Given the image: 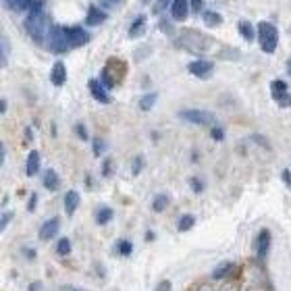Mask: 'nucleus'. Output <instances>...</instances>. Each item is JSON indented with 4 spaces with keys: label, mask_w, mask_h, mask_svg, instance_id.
Masks as SVG:
<instances>
[{
    "label": "nucleus",
    "mask_w": 291,
    "mask_h": 291,
    "mask_svg": "<svg viewBox=\"0 0 291 291\" xmlns=\"http://www.w3.org/2000/svg\"><path fill=\"white\" fill-rule=\"evenodd\" d=\"M269 250H271V231L269 229H262L258 233V239H256V246H254L256 260L264 262L266 256H269Z\"/></svg>",
    "instance_id": "6"
},
{
    "label": "nucleus",
    "mask_w": 291,
    "mask_h": 291,
    "mask_svg": "<svg viewBox=\"0 0 291 291\" xmlns=\"http://www.w3.org/2000/svg\"><path fill=\"white\" fill-rule=\"evenodd\" d=\"M271 94L275 98V102L279 104V106H283V108H289L291 106V94L287 92V84L281 79H275L273 84H271Z\"/></svg>",
    "instance_id": "4"
},
{
    "label": "nucleus",
    "mask_w": 291,
    "mask_h": 291,
    "mask_svg": "<svg viewBox=\"0 0 291 291\" xmlns=\"http://www.w3.org/2000/svg\"><path fill=\"white\" fill-rule=\"evenodd\" d=\"M10 218H13V214H10V212H4V214H2V229L8 225V220H10Z\"/></svg>",
    "instance_id": "35"
},
{
    "label": "nucleus",
    "mask_w": 291,
    "mask_h": 291,
    "mask_svg": "<svg viewBox=\"0 0 291 291\" xmlns=\"http://www.w3.org/2000/svg\"><path fill=\"white\" fill-rule=\"evenodd\" d=\"M110 218H112V208H106V206H102L100 210L96 212V223H98V225H106Z\"/></svg>",
    "instance_id": "19"
},
{
    "label": "nucleus",
    "mask_w": 291,
    "mask_h": 291,
    "mask_svg": "<svg viewBox=\"0 0 291 291\" xmlns=\"http://www.w3.org/2000/svg\"><path fill=\"white\" fill-rule=\"evenodd\" d=\"M25 171L29 177H33V175H38L40 171V154L36 152V150H31L29 156H27V165H25Z\"/></svg>",
    "instance_id": "14"
},
{
    "label": "nucleus",
    "mask_w": 291,
    "mask_h": 291,
    "mask_svg": "<svg viewBox=\"0 0 291 291\" xmlns=\"http://www.w3.org/2000/svg\"><path fill=\"white\" fill-rule=\"evenodd\" d=\"M25 25L31 33V38L36 42H42V33H44V2L42 0H33L29 10H27V21Z\"/></svg>",
    "instance_id": "1"
},
{
    "label": "nucleus",
    "mask_w": 291,
    "mask_h": 291,
    "mask_svg": "<svg viewBox=\"0 0 291 291\" xmlns=\"http://www.w3.org/2000/svg\"><path fill=\"white\" fill-rule=\"evenodd\" d=\"M102 150H104V142H102V139H96V142H94V154H100Z\"/></svg>",
    "instance_id": "29"
},
{
    "label": "nucleus",
    "mask_w": 291,
    "mask_h": 291,
    "mask_svg": "<svg viewBox=\"0 0 291 291\" xmlns=\"http://www.w3.org/2000/svg\"><path fill=\"white\" fill-rule=\"evenodd\" d=\"M13 2H17V0H6V4L10 6V4H13Z\"/></svg>",
    "instance_id": "42"
},
{
    "label": "nucleus",
    "mask_w": 291,
    "mask_h": 291,
    "mask_svg": "<svg viewBox=\"0 0 291 291\" xmlns=\"http://www.w3.org/2000/svg\"><path fill=\"white\" fill-rule=\"evenodd\" d=\"M194 225H195V216H194V214H183V216L179 218V223H177V229H179L181 233H185V231H190Z\"/></svg>",
    "instance_id": "17"
},
{
    "label": "nucleus",
    "mask_w": 291,
    "mask_h": 291,
    "mask_svg": "<svg viewBox=\"0 0 291 291\" xmlns=\"http://www.w3.org/2000/svg\"><path fill=\"white\" fill-rule=\"evenodd\" d=\"M258 42H260V48L266 54H273L277 50V44H279V33L277 27L269 21H262L258 25Z\"/></svg>",
    "instance_id": "2"
},
{
    "label": "nucleus",
    "mask_w": 291,
    "mask_h": 291,
    "mask_svg": "<svg viewBox=\"0 0 291 291\" xmlns=\"http://www.w3.org/2000/svg\"><path fill=\"white\" fill-rule=\"evenodd\" d=\"M25 254H27V258H31V260L36 258V252H33V250H25Z\"/></svg>",
    "instance_id": "39"
},
{
    "label": "nucleus",
    "mask_w": 291,
    "mask_h": 291,
    "mask_svg": "<svg viewBox=\"0 0 291 291\" xmlns=\"http://www.w3.org/2000/svg\"><path fill=\"white\" fill-rule=\"evenodd\" d=\"M90 92H92V96H94L98 102H102V104H108L110 102L106 90H104V86L100 84L98 79H90Z\"/></svg>",
    "instance_id": "10"
},
{
    "label": "nucleus",
    "mask_w": 291,
    "mask_h": 291,
    "mask_svg": "<svg viewBox=\"0 0 291 291\" xmlns=\"http://www.w3.org/2000/svg\"><path fill=\"white\" fill-rule=\"evenodd\" d=\"M116 250H119L121 256H129L133 252V246H131V241L129 239H121L119 241V246H116Z\"/></svg>",
    "instance_id": "24"
},
{
    "label": "nucleus",
    "mask_w": 291,
    "mask_h": 291,
    "mask_svg": "<svg viewBox=\"0 0 291 291\" xmlns=\"http://www.w3.org/2000/svg\"><path fill=\"white\" fill-rule=\"evenodd\" d=\"M233 269H235V264H231V262H225V264H220L218 269H214L212 273V279H225Z\"/></svg>",
    "instance_id": "20"
},
{
    "label": "nucleus",
    "mask_w": 291,
    "mask_h": 291,
    "mask_svg": "<svg viewBox=\"0 0 291 291\" xmlns=\"http://www.w3.org/2000/svg\"><path fill=\"white\" fill-rule=\"evenodd\" d=\"M144 2H146V0H144Z\"/></svg>",
    "instance_id": "43"
},
{
    "label": "nucleus",
    "mask_w": 291,
    "mask_h": 291,
    "mask_svg": "<svg viewBox=\"0 0 291 291\" xmlns=\"http://www.w3.org/2000/svg\"><path fill=\"white\" fill-rule=\"evenodd\" d=\"M139 171H142V156H137V158H135V162H133V173L137 175Z\"/></svg>",
    "instance_id": "30"
},
{
    "label": "nucleus",
    "mask_w": 291,
    "mask_h": 291,
    "mask_svg": "<svg viewBox=\"0 0 291 291\" xmlns=\"http://www.w3.org/2000/svg\"><path fill=\"white\" fill-rule=\"evenodd\" d=\"M48 46H50L52 52H67L69 48H71V40H69L67 27L54 25L48 33Z\"/></svg>",
    "instance_id": "3"
},
{
    "label": "nucleus",
    "mask_w": 291,
    "mask_h": 291,
    "mask_svg": "<svg viewBox=\"0 0 291 291\" xmlns=\"http://www.w3.org/2000/svg\"><path fill=\"white\" fill-rule=\"evenodd\" d=\"M56 252L61 254V256H69V254H71V241H69L67 237L58 239V243H56Z\"/></svg>",
    "instance_id": "23"
},
{
    "label": "nucleus",
    "mask_w": 291,
    "mask_h": 291,
    "mask_svg": "<svg viewBox=\"0 0 291 291\" xmlns=\"http://www.w3.org/2000/svg\"><path fill=\"white\" fill-rule=\"evenodd\" d=\"M50 81L56 86V88H61L65 81H67V69H65V65L58 61V63H54V67H52V73H50Z\"/></svg>",
    "instance_id": "12"
},
{
    "label": "nucleus",
    "mask_w": 291,
    "mask_h": 291,
    "mask_svg": "<svg viewBox=\"0 0 291 291\" xmlns=\"http://www.w3.org/2000/svg\"><path fill=\"white\" fill-rule=\"evenodd\" d=\"M156 291H171V283H169V281H162V283H158Z\"/></svg>",
    "instance_id": "31"
},
{
    "label": "nucleus",
    "mask_w": 291,
    "mask_h": 291,
    "mask_svg": "<svg viewBox=\"0 0 291 291\" xmlns=\"http://www.w3.org/2000/svg\"><path fill=\"white\" fill-rule=\"evenodd\" d=\"M287 71H289V75H291V58H289V63H287Z\"/></svg>",
    "instance_id": "41"
},
{
    "label": "nucleus",
    "mask_w": 291,
    "mask_h": 291,
    "mask_svg": "<svg viewBox=\"0 0 291 291\" xmlns=\"http://www.w3.org/2000/svg\"><path fill=\"white\" fill-rule=\"evenodd\" d=\"M77 133L81 135V139H88V131H86L84 125H77Z\"/></svg>",
    "instance_id": "33"
},
{
    "label": "nucleus",
    "mask_w": 291,
    "mask_h": 291,
    "mask_svg": "<svg viewBox=\"0 0 291 291\" xmlns=\"http://www.w3.org/2000/svg\"><path fill=\"white\" fill-rule=\"evenodd\" d=\"M77 206H79V194L73 192V190L67 192V194H65V210H67V214L73 216L75 210H77Z\"/></svg>",
    "instance_id": "13"
},
{
    "label": "nucleus",
    "mask_w": 291,
    "mask_h": 291,
    "mask_svg": "<svg viewBox=\"0 0 291 291\" xmlns=\"http://www.w3.org/2000/svg\"><path fill=\"white\" fill-rule=\"evenodd\" d=\"M220 15L218 13H214V10H208V13H204V23L206 25H210V27H216V25H220Z\"/></svg>",
    "instance_id": "21"
},
{
    "label": "nucleus",
    "mask_w": 291,
    "mask_h": 291,
    "mask_svg": "<svg viewBox=\"0 0 291 291\" xmlns=\"http://www.w3.org/2000/svg\"><path fill=\"white\" fill-rule=\"evenodd\" d=\"M69 40H71V46H84L90 42V36H88V31L86 29H81V27H69Z\"/></svg>",
    "instance_id": "11"
},
{
    "label": "nucleus",
    "mask_w": 291,
    "mask_h": 291,
    "mask_svg": "<svg viewBox=\"0 0 291 291\" xmlns=\"http://www.w3.org/2000/svg\"><path fill=\"white\" fill-rule=\"evenodd\" d=\"M40 287H42V283H31L29 291H40Z\"/></svg>",
    "instance_id": "38"
},
{
    "label": "nucleus",
    "mask_w": 291,
    "mask_h": 291,
    "mask_svg": "<svg viewBox=\"0 0 291 291\" xmlns=\"http://www.w3.org/2000/svg\"><path fill=\"white\" fill-rule=\"evenodd\" d=\"M192 190H194V192H202V181L192 179Z\"/></svg>",
    "instance_id": "32"
},
{
    "label": "nucleus",
    "mask_w": 291,
    "mask_h": 291,
    "mask_svg": "<svg viewBox=\"0 0 291 291\" xmlns=\"http://www.w3.org/2000/svg\"><path fill=\"white\" fill-rule=\"evenodd\" d=\"M202 0H192V2H190V6H192V10H194V13H200V10H202Z\"/></svg>",
    "instance_id": "27"
},
{
    "label": "nucleus",
    "mask_w": 291,
    "mask_h": 291,
    "mask_svg": "<svg viewBox=\"0 0 291 291\" xmlns=\"http://www.w3.org/2000/svg\"><path fill=\"white\" fill-rule=\"evenodd\" d=\"M167 206H169V195L158 194V195L154 197V202H152V210H154V212H162Z\"/></svg>",
    "instance_id": "18"
},
{
    "label": "nucleus",
    "mask_w": 291,
    "mask_h": 291,
    "mask_svg": "<svg viewBox=\"0 0 291 291\" xmlns=\"http://www.w3.org/2000/svg\"><path fill=\"white\" fill-rule=\"evenodd\" d=\"M65 291H84V289H77V287H65Z\"/></svg>",
    "instance_id": "40"
},
{
    "label": "nucleus",
    "mask_w": 291,
    "mask_h": 291,
    "mask_svg": "<svg viewBox=\"0 0 291 291\" xmlns=\"http://www.w3.org/2000/svg\"><path fill=\"white\" fill-rule=\"evenodd\" d=\"M36 200H38V197H36V195H31V202H29V206H27L29 210H33V208H36Z\"/></svg>",
    "instance_id": "37"
},
{
    "label": "nucleus",
    "mask_w": 291,
    "mask_h": 291,
    "mask_svg": "<svg viewBox=\"0 0 291 291\" xmlns=\"http://www.w3.org/2000/svg\"><path fill=\"white\" fill-rule=\"evenodd\" d=\"M212 137H214V139H218V142H220V139L225 137L223 129H220V127H212Z\"/></svg>",
    "instance_id": "28"
},
{
    "label": "nucleus",
    "mask_w": 291,
    "mask_h": 291,
    "mask_svg": "<svg viewBox=\"0 0 291 291\" xmlns=\"http://www.w3.org/2000/svg\"><path fill=\"white\" fill-rule=\"evenodd\" d=\"M104 19H106V15H104L100 8H96V6L90 8V13H88V23H90V25H100Z\"/></svg>",
    "instance_id": "16"
},
{
    "label": "nucleus",
    "mask_w": 291,
    "mask_h": 291,
    "mask_svg": "<svg viewBox=\"0 0 291 291\" xmlns=\"http://www.w3.org/2000/svg\"><path fill=\"white\" fill-rule=\"evenodd\" d=\"M283 179H285V183L291 188V173H289V171H283Z\"/></svg>",
    "instance_id": "36"
},
{
    "label": "nucleus",
    "mask_w": 291,
    "mask_h": 291,
    "mask_svg": "<svg viewBox=\"0 0 291 291\" xmlns=\"http://www.w3.org/2000/svg\"><path fill=\"white\" fill-rule=\"evenodd\" d=\"M146 25V19L144 17H139V19H135V23L131 25V29H129V36H139V31H142V27Z\"/></svg>",
    "instance_id": "26"
},
{
    "label": "nucleus",
    "mask_w": 291,
    "mask_h": 291,
    "mask_svg": "<svg viewBox=\"0 0 291 291\" xmlns=\"http://www.w3.org/2000/svg\"><path fill=\"white\" fill-rule=\"evenodd\" d=\"M58 183H61V181H58V175L52 169L46 171V175H44V188L50 190V192H56L58 190Z\"/></svg>",
    "instance_id": "15"
},
{
    "label": "nucleus",
    "mask_w": 291,
    "mask_h": 291,
    "mask_svg": "<svg viewBox=\"0 0 291 291\" xmlns=\"http://www.w3.org/2000/svg\"><path fill=\"white\" fill-rule=\"evenodd\" d=\"M179 116L188 123H195V125H212L214 123V116L206 110H195V108H188V110H181Z\"/></svg>",
    "instance_id": "5"
},
{
    "label": "nucleus",
    "mask_w": 291,
    "mask_h": 291,
    "mask_svg": "<svg viewBox=\"0 0 291 291\" xmlns=\"http://www.w3.org/2000/svg\"><path fill=\"white\" fill-rule=\"evenodd\" d=\"M167 4H169V0H158V4L154 6V10H156V13H160V10H162V8H165Z\"/></svg>",
    "instance_id": "34"
},
{
    "label": "nucleus",
    "mask_w": 291,
    "mask_h": 291,
    "mask_svg": "<svg viewBox=\"0 0 291 291\" xmlns=\"http://www.w3.org/2000/svg\"><path fill=\"white\" fill-rule=\"evenodd\" d=\"M154 102H156V94H148L142 98V102H139V108L142 110H150L154 106Z\"/></svg>",
    "instance_id": "25"
},
{
    "label": "nucleus",
    "mask_w": 291,
    "mask_h": 291,
    "mask_svg": "<svg viewBox=\"0 0 291 291\" xmlns=\"http://www.w3.org/2000/svg\"><path fill=\"white\" fill-rule=\"evenodd\" d=\"M190 73L195 75V77H200V79L210 77V73H212V63H208V61H194L190 65Z\"/></svg>",
    "instance_id": "7"
},
{
    "label": "nucleus",
    "mask_w": 291,
    "mask_h": 291,
    "mask_svg": "<svg viewBox=\"0 0 291 291\" xmlns=\"http://www.w3.org/2000/svg\"><path fill=\"white\" fill-rule=\"evenodd\" d=\"M239 31H241V36L246 38L248 42H250V40H254V27H252V23H248V21H241V23H239Z\"/></svg>",
    "instance_id": "22"
},
{
    "label": "nucleus",
    "mask_w": 291,
    "mask_h": 291,
    "mask_svg": "<svg viewBox=\"0 0 291 291\" xmlns=\"http://www.w3.org/2000/svg\"><path fill=\"white\" fill-rule=\"evenodd\" d=\"M171 13H173V19L185 21L188 19V13H190V0H173Z\"/></svg>",
    "instance_id": "9"
},
{
    "label": "nucleus",
    "mask_w": 291,
    "mask_h": 291,
    "mask_svg": "<svg viewBox=\"0 0 291 291\" xmlns=\"http://www.w3.org/2000/svg\"><path fill=\"white\" fill-rule=\"evenodd\" d=\"M58 227H61V223H58V218H50V220H46V223L40 227V239L42 241H48L52 237H56V233H58Z\"/></svg>",
    "instance_id": "8"
}]
</instances>
